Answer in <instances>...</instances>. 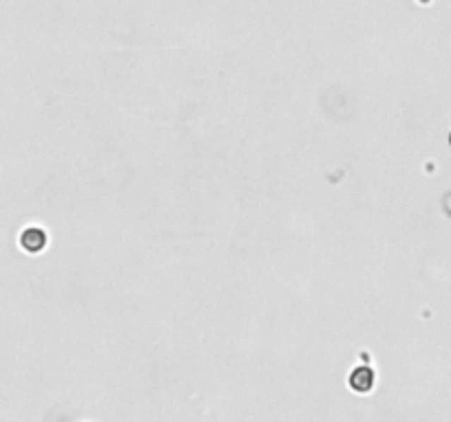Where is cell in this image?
<instances>
[{"label": "cell", "mask_w": 451, "mask_h": 422, "mask_svg": "<svg viewBox=\"0 0 451 422\" xmlns=\"http://www.w3.org/2000/svg\"><path fill=\"white\" fill-rule=\"evenodd\" d=\"M376 385V374L370 365H357V368L348 374V387L350 392L359 394V396H366L374 390Z\"/></svg>", "instance_id": "7a4b0ae2"}, {"label": "cell", "mask_w": 451, "mask_h": 422, "mask_svg": "<svg viewBox=\"0 0 451 422\" xmlns=\"http://www.w3.org/2000/svg\"><path fill=\"white\" fill-rule=\"evenodd\" d=\"M18 247L29 255H40L49 247V233L40 225H29L18 235Z\"/></svg>", "instance_id": "6da1fadb"}]
</instances>
